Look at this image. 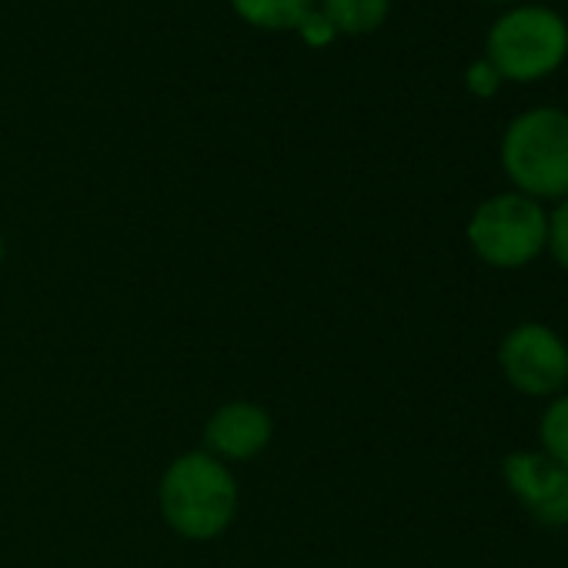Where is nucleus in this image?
<instances>
[{
  "label": "nucleus",
  "instance_id": "nucleus-1",
  "mask_svg": "<svg viewBox=\"0 0 568 568\" xmlns=\"http://www.w3.org/2000/svg\"><path fill=\"white\" fill-rule=\"evenodd\" d=\"M241 488L231 465L217 462L204 448L178 455L158 485V508L164 525L184 541L221 538L237 515Z\"/></svg>",
  "mask_w": 568,
  "mask_h": 568
},
{
  "label": "nucleus",
  "instance_id": "nucleus-2",
  "mask_svg": "<svg viewBox=\"0 0 568 568\" xmlns=\"http://www.w3.org/2000/svg\"><path fill=\"white\" fill-rule=\"evenodd\" d=\"M511 191L531 201L568 197V111L528 108L501 134L498 148Z\"/></svg>",
  "mask_w": 568,
  "mask_h": 568
},
{
  "label": "nucleus",
  "instance_id": "nucleus-3",
  "mask_svg": "<svg viewBox=\"0 0 568 568\" xmlns=\"http://www.w3.org/2000/svg\"><path fill=\"white\" fill-rule=\"evenodd\" d=\"M565 58L568 24L558 11L541 4H518L505 11L485 38V61L511 84H535L555 74Z\"/></svg>",
  "mask_w": 568,
  "mask_h": 568
},
{
  "label": "nucleus",
  "instance_id": "nucleus-4",
  "mask_svg": "<svg viewBox=\"0 0 568 568\" xmlns=\"http://www.w3.org/2000/svg\"><path fill=\"white\" fill-rule=\"evenodd\" d=\"M548 211L518 191H501L485 197L465 227L475 257L495 271H518L545 254Z\"/></svg>",
  "mask_w": 568,
  "mask_h": 568
},
{
  "label": "nucleus",
  "instance_id": "nucleus-5",
  "mask_svg": "<svg viewBox=\"0 0 568 568\" xmlns=\"http://www.w3.org/2000/svg\"><path fill=\"white\" fill-rule=\"evenodd\" d=\"M498 368L518 395L555 398L568 385V345L555 328L521 322L501 338Z\"/></svg>",
  "mask_w": 568,
  "mask_h": 568
},
{
  "label": "nucleus",
  "instance_id": "nucleus-6",
  "mask_svg": "<svg viewBox=\"0 0 568 568\" xmlns=\"http://www.w3.org/2000/svg\"><path fill=\"white\" fill-rule=\"evenodd\" d=\"M501 478L535 521L568 528V465L545 452H511L501 462Z\"/></svg>",
  "mask_w": 568,
  "mask_h": 568
},
{
  "label": "nucleus",
  "instance_id": "nucleus-7",
  "mask_svg": "<svg viewBox=\"0 0 568 568\" xmlns=\"http://www.w3.org/2000/svg\"><path fill=\"white\" fill-rule=\"evenodd\" d=\"M274 438V418L257 402H224L204 422V452L224 465L254 462Z\"/></svg>",
  "mask_w": 568,
  "mask_h": 568
},
{
  "label": "nucleus",
  "instance_id": "nucleus-8",
  "mask_svg": "<svg viewBox=\"0 0 568 568\" xmlns=\"http://www.w3.org/2000/svg\"><path fill=\"white\" fill-rule=\"evenodd\" d=\"M318 0H231V11L257 31H298Z\"/></svg>",
  "mask_w": 568,
  "mask_h": 568
},
{
  "label": "nucleus",
  "instance_id": "nucleus-9",
  "mask_svg": "<svg viewBox=\"0 0 568 568\" xmlns=\"http://www.w3.org/2000/svg\"><path fill=\"white\" fill-rule=\"evenodd\" d=\"M318 8L332 21L338 38H365L388 21L392 0H318Z\"/></svg>",
  "mask_w": 568,
  "mask_h": 568
},
{
  "label": "nucleus",
  "instance_id": "nucleus-10",
  "mask_svg": "<svg viewBox=\"0 0 568 568\" xmlns=\"http://www.w3.org/2000/svg\"><path fill=\"white\" fill-rule=\"evenodd\" d=\"M538 452L568 465V392L548 398L538 418Z\"/></svg>",
  "mask_w": 568,
  "mask_h": 568
},
{
  "label": "nucleus",
  "instance_id": "nucleus-11",
  "mask_svg": "<svg viewBox=\"0 0 568 568\" xmlns=\"http://www.w3.org/2000/svg\"><path fill=\"white\" fill-rule=\"evenodd\" d=\"M545 251L551 261L568 274V197L555 201L548 211V234H545Z\"/></svg>",
  "mask_w": 568,
  "mask_h": 568
},
{
  "label": "nucleus",
  "instance_id": "nucleus-12",
  "mask_svg": "<svg viewBox=\"0 0 568 568\" xmlns=\"http://www.w3.org/2000/svg\"><path fill=\"white\" fill-rule=\"evenodd\" d=\"M298 38H302L308 48H328V44H335L338 31H335L332 21L322 14V8H315V11L298 24Z\"/></svg>",
  "mask_w": 568,
  "mask_h": 568
},
{
  "label": "nucleus",
  "instance_id": "nucleus-13",
  "mask_svg": "<svg viewBox=\"0 0 568 568\" xmlns=\"http://www.w3.org/2000/svg\"><path fill=\"white\" fill-rule=\"evenodd\" d=\"M465 84H468V91H471V94H478V98H491V94L498 91L501 78H498V74H495V68L481 58L478 64H471V68H468Z\"/></svg>",
  "mask_w": 568,
  "mask_h": 568
},
{
  "label": "nucleus",
  "instance_id": "nucleus-14",
  "mask_svg": "<svg viewBox=\"0 0 568 568\" xmlns=\"http://www.w3.org/2000/svg\"><path fill=\"white\" fill-rule=\"evenodd\" d=\"M4 261H8V244H4V234H0V271H4Z\"/></svg>",
  "mask_w": 568,
  "mask_h": 568
},
{
  "label": "nucleus",
  "instance_id": "nucleus-15",
  "mask_svg": "<svg viewBox=\"0 0 568 568\" xmlns=\"http://www.w3.org/2000/svg\"><path fill=\"white\" fill-rule=\"evenodd\" d=\"M495 4H515V0H495Z\"/></svg>",
  "mask_w": 568,
  "mask_h": 568
}]
</instances>
